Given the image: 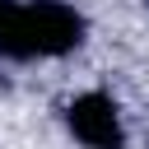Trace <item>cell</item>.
Segmentation results:
<instances>
[{
  "label": "cell",
  "mask_w": 149,
  "mask_h": 149,
  "mask_svg": "<svg viewBox=\"0 0 149 149\" xmlns=\"http://www.w3.org/2000/svg\"><path fill=\"white\" fill-rule=\"evenodd\" d=\"M70 130L88 149H121V112L107 93H79L70 102Z\"/></svg>",
  "instance_id": "obj_2"
},
{
  "label": "cell",
  "mask_w": 149,
  "mask_h": 149,
  "mask_svg": "<svg viewBox=\"0 0 149 149\" xmlns=\"http://www.w3.org/2000/svg\"><path fill=\"white\" fill-rule=\"evenodd\" d=\"M79 14L56 5V0H37V5H5L0 9V47L14 56H51L79 42Z\"/></svg>",
  "instance_id": "obj_1"
}]
</instances>
